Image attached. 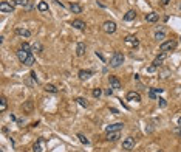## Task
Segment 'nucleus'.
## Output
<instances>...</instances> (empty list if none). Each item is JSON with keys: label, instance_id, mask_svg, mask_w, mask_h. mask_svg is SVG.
I'll list each match as a JSON object with an SVG mask.
<instances>
[{"label": "nucleus", "instance_id": "f257e3e1", "mask_svg": "<svg viewBox=\"0 0 181 152\" xmlns=\"http://www.w3.org/2000/svg\"><path fill=\"white\" fill-rule=\"evenodd\" d=\"M124 54L122 53H119V51H115L113 54H111V58H110V67H113V68H118V67H121L122 64H124Z\"/></svg>", "mask_w": 181, "mask_h": 152}, {"label": "nucleus", "instance_id": "f03ea898", "mask_svg": "<svg viewBox=\"0 0 181 152\" xmlns=\"http://www.w3.org/2000/svg\"><path fill=\"white\" fill-rule=\"evenodd\" d=\"M102 31L107 33V34H113L116 31V24H115L113 20H107L102 24Z\"/></svg>", "mask_w": 181, "mask_h": 152}, {"label": "nucleus", "instance_id": "7ed1b4c3", "mask_svg": "<svg viewBox=\"0 0 181 152\" xmlns=\"http://www.w3.org/2000/svg\"><path fill=\"white\" fill-rule=\"evenodd\" d=\"M176 48V42L175 40H166V42H163L160 45V50L163 53H167V51H172Z\"/></svg>", "mask_w": 181, "mask_h": 152}, {"label": "nucleus", "instance_id": "20e7f679", "mask_svg": "<svg viewBox=\"0 0 181 152\" xmlns=\"http://www.w3.org/2000/svg\"><path fill=\"white\" fill-rule=\"evenodd\" d=\"M0 13L2 14H11L14 13V5L9 2H2L0 3Z\"/></svg>", "mask_w": 181, "mask_h": 152}, {"label": "nucleus", "instance_id": "39448f33", "mask_svg": "<svg viewBox=\"0 0 181 152\" xmlns=\"http://www.w3.org/2000/svg\"><path fill=\"white\" fill-rule=\"evenodd\" d=\"M122 147H124L125 151H132L135 147V138H132V137H127V138L122 141Z\"/></svg>", "mask_w": 181, "mask_h": 152}, {"label": "nucleus", "instance_id": "423d86ee", "mask_svg": "<svg viewBox=\"0 0 181 152\" xmlns=\"http://www.w3.org/2000/svg\"><path fill=\"white\" fill-rule=\"evenodd\" d=\"M109 82H110V87L113 90H119V89H121V81H119L116 76H109Z\"/></svg>", "mask_w": 181, "mask_h": 152}, {"label": "nucleus", "instance_id": "0eeeda50", "mask_svg": "<svg viewBox=\"0 0 181 152\" xmlns=\"http://www.w3.org/2000/svg\"><path fill=\"white\" fill-rule=\"evenodd\" d=\"M124 42L129 45V47H138V45H139V40H138V37L136 36H127L125 39H124Z\"/></svg>", "mask_w": 181, "mask_h": 152}, {"label": "nucleus", "instance_id": "6e6552de", "mask_svg": "<svg viewBox=\"0 0 181 152\" xmlns=\"http://www.w3.org/2000/svg\"><path fill=\"white\" fill-rule=\"evenodd\" d=\"M29 54H31V53H28V51H23V50H22V48H20V50L17 51V59L20 61V64H25V62H26V59L29 58Z\"/></svg>", "mask_w": 181, "mask_h": 152}, {"label": "nucleus", "instance_id": "1a4fd4ad", "mask_svg": "<svg viewBox=\"0 0 181 152\" xmlns=\"http://www.w3.org/2000/svg\"><path fill=\"white\" fill-rule=\"evenodd\" d=\"M122 127H124V123H115V124H110V126H107L105 130H107V132H119Z\"/></svg>", "mask_w": 181, "mask_h": 152}, {"label": "nucleus", "instance_id": "9d476101", "mask_svg": "<svg viewBox=\"0 0 181 152\" xmlns=\"http://www.w3.org/2000/svg\"><path fill=\"white\" fill-rule=\"evenodd\" d=\"M71 26H74L76 30H80V31H84V30L87 28L85 22H82L80 19H76V20H73V22H71Z\"/></svg>", "mask_w": 181, "mask_h": 152}, {"label": "nucleus", "instance_id": "9b49d317", "mask_svg": "<svg viewBox=\"0 0 181 152\" xmlns=\"http://www.w3.org/2000/svg\"><path fill=\"white\" fill-rule=\"evenodd\" d=\"M166 58H167V54H166V53L158 54L156 58H155V61H153V65H155V67H161V65H163V62L166 61Z\"/></svg>", "mask_w": 181, "mask_h": 152}, {"label": "nucleus", "instance_id": "f8f14e48", "mask_svg": "<svg viewBox=\"0 0 181 152\" xmlns=\"http://www.w3.org/2000/svg\"><path fill=\"white\" fill-rule=\"evenodd\" d=\"M127 101L139 102V101H141V95L138 93V92H129V93H127Z\"/></svg>", "mask_w": 181, "mask_h": 152}, {"label": "nucleus", "instance_id": "ddd939ff", "mask_svg": "<svg viewBox=\"0 0 181 152\" xmlns=\"http://www.w3.org/2000/svg\"><path fill=\"white\" fill-rule=\"evenodd\" d=\"M85 50H87V47H85V44L84 42H79L78 45H76V56H84L85 54Z\"/></svg>", "mask_w": 181, "mask_h": 152}, {"label": "nucleus", "instance_id": "4468645a", "mask_svg": "<svg viewBox=\"0 0 181 152\" xmlns=\"http://www.w3.org/2000/svg\"><path fill=\"white\" fill-rule=\"evenodd\" d=\"M135 19H136V11L135 9H129L124 14V20L125 22H132V20H135Z\"/></svg>", "mask_w": 181, "mask_h": 152}, {"label": "nucleus", "instance_id": "2eb2a0df", "mask_svg": "<svg viewBox=\"0 0 181 152\" xmlns=\"http://www.w3.org/2000/svg\"><path fill=\"white\" fill-rule=\"evenodd\" d=\"M16 34H19V36H22V37H29V36H31V31L26 30V28H20V26H17V28H16Z\"/></svg>", "mask_w": 181, "mask_h": 152}, {"label": "nucleus", "instance_id": "dca6fc26", "mask_svg": "<svg viewBox=\"0 0 181 152\" xmlns=\"http://www.w3.org/2000/svg\"><path fill=\"white\" fill-rule=\"evenodd\" d=\"M91 76H93V71H91V70H80L79 71V78L82 79V81H85V79L91 78Z\"/></svg>", "mask_w": 181, "mask_h": 152}, {"label": "nucleus", "instance_id": "f3484780", "mask_svg": "<svg viewBox=\"0 0 181 152\" xmlns=\"http://www.w3.org/2000/svg\"><path fill=\"white\" fill-rule=\"evenodd\" d=\"M158 19H160V16H158L156 13H149V14H145V20L150 22V24H155V22H158Z\"/></svg>", "mask_w": 181, "mask_h": 152}, {"label": "nucleus", "instance_id": "a211bd4d", "mask_svg": "<svg viewBox=\"0 0 181 152\" xmlns=\"http://www.w3.org/2000/svg\"><path fill=\"white\" fill-rule=\"evenodd\" d=\"M119 137H121L119 132H107V140L109 141H118Z\"/></svg>", "mask_w": 181, "mask_h": 152}, {"label": "nucleus", "instance_id": "6ab92c4d", "mask_svg": "<svg viewBox=\"0 0 181 152\" xmlns=\"http://www.w3.org/2000/svg\"><path fill=\"white\" fill-rule=\"evenodd\" d=\"M70 9H71V13H74V14L82 13V6H80L79 3H70Z\"/></svg>", "mask_w": 181, "mask_h": 152}, {"label": "nucleus", "instance_id": "aec40b11", "mask_svg": "<svg viewBox=\"0 0 181 152\" xmlns=\"http://www.w3.org/2000/svg\"><path fill=\"white\" fill-rule=\"evenodd\" d=\"M11 3H13L14 6H16V5H19V6H22V8L25 9V8H26V5L29 3V0H13Z\"/></svg>", "mask_w": 181, "mask_h": 152}, {"label": "nucleus", "instance_id": "412c9836", "mask_svg": "<svg viewBox=\"0 0 181 152\" xmlns=\"http://www.w3.org/2000/svg\"><path fill=\"white\" fill-rule=\"evenodd\" d=\"M31 48H33V51H36V53H42V51H44V45H42L40 42H34L31 45Z\"/></svg>", "mask_w": 181, "mask_h": 152}, {"label": "nucleus", "instance_id": "4be33fe9", "mask_svg": "<svg viewBox=\"0 0 181 152\" xmlns=\"http://www.w3.org/2000/svg\"><path fill=\"white\" fill-rule=\"evenodd\" d=\"M6 107H8V102H6V98L2 96L0 98V112H6Z\"/></svg>", "mask_w": 181, "mask_h": 152}, {"label": "nucleus", "instance_id": "5701e85b", "mask_svg": "<svg viewBox=\"0 0 181 152\" xmlns=\"http://www.w3.org/2000/svg\"><path fill=\"white\" fill-rule=\"evenodd\" d=\"M37 9H39L40 13H45V11H48V3H47V2H39V3H37Z\"/></svg>", "mask_w": 181, "mask_h": 152}, {"label": "nucleus", "instance_id": "b1692460", "mask_svg": "<svg viewBox=\"0 0 181 152\" xmlns=\"http://www.w3.org/2000/svg\"><path fill=\"white\" fill-rule=\"evenodd\" d=\"M33 152H44V149H42V140H37V143H34Z\"/></svg>", "mask_w": 181, "mask_h": 152}, {"label": "nucleus", "instance_id": "393cba45", "mask_svg": "<svg viewBox=\"0 0 181 152\" xmlns=\"http://www.w3.org/2000/svg\"><path fill=\"white\" fill-rule=\"evenodd\" d=\"M76 102H78L80 107H85V109L88 107V102H87L85 98H80V96H79V98H76Z\"/></svg>", "mask_w": 181, "mask_h": 152}, {"label": "nucleus", "instance_id": "a878e982", "mask_svg": "<svg viewBox=\"0 0 181 152\" xmlns=\"http://www.w3.org/2000/svg\"><path fill=\"white\" fill-rule=\"evenodd\" d=\"M45 92H48V93H57V89L53 84H47V85H45Z\"/></svg>", "mask_w": 181, "mask_h": 152}, {"label": "nucleus", "instance_id": "bb28decb", "mask_svg": "<svg viewBox=\"0 0 181 152\" xmlns=\"http://www.w3.org/2000/svg\"><path fill=\"white\" fill-rule=\"evenodd\" d=\"M23 110H26V112H31L33 110V100H28L23 104Z\"/></svg>", "mask_w": 181, "mask_h": 152}, {"label": "nucleus", "instance_id": "cd10ccee", "mask_svg": "<svg viewBox=\"0 0 181 152\" xmlns=\"http://www.w3.org/2000/svg\"><path fill=\"white\" fill-rule=\"evenodd\" d=\"M78 138H79V141L82 144H90V140H88L84 134H78Z\"/></svg>", "mask_w": 181, "mask_h": 152}, {"label": "nucleus", "instance_id": "c85d7f7f", "mask_svg": "<svg viewBox=\"0 0 181 152\" xmlns=\"http://www.w3.org/2000/svg\"><path fill=\"white\" fill-rule=\"evenodd\" d=\"M155 39H156V40H163V39H166V33H164V31H156V33H155Z\"/></svg>", "mask_w": 181, "mask_h": 152}, {"label": "nucleus", "instance_id": "c756f323", "mask_svg": "<svg viewBox=\"0 0 181 152\" xmlns=\"http://www.w3.org/2000/svg\"><path fill=\"white\" fill-rule=\"evenodd\" d=\"M172 134L175 135V137H178V138H181V126L173 127V129H172Z\"/></svg>", "mask_w": 181, "mask_h": 152}, {"label": "nucleus", "instance_id": "7c9ffc66", "mask_svg": "<svg viewBox=\"0 0 181 152\" xmlns=\"http://www.w3.org/2000/svg\"><path fill=\"white\" fill-rule=\"evenodd\" d=\"M22 50H23V51H28V53H31L33 51V48H31V45H29V44H26V42H22Z\"/></svg>", "mask_w": 181, "mask_h": 152}, {"label": "nucleus", "instance_id": "2f4dec72", "mask_svg": "<svg viewBox=\"0 0 181 152\" xmlns=\"http://www.w3.org/2000/svg\"><path fill=\"white\" fill-rule=\"evenodd\" d=\"M33 64H34V56H33V53H31V54H29V58L26 59V62L23 64V65H26V67H31Z\"/></svg>", "mask_w": 181, "mask_h": 152}, {"label": "nucleus", "instance_id": "473e14b6", "mask_svg": "<svg viewBox=\"0 0 181 152\" xmlns=\"http://www.w3.org/2000/svg\"><path fill=\"white\" fill-rule=\"evenodd\" d=\"M156 95H158V93H156L155 89H150V90H149V98H150V100H156Z\"/></svg>", "mask_w": 181, "mask_h": 152}, {"label": "nucleus", "instance_id": "72a5a7b5", "mask_svg": "<svg viewBox=\"0 0 181 152\" xmlns=\"http://www.w3.org/2000/svg\"><path fill=\"white\" fill-rule=\"evenodd\" d=\"M158 104H160V107H161V109H164L166 106H167V101H166L164 98H158Z\"/></svg>", "mask_w": 181, "mask_h": 152}, {"label": "nucleus", "instance_id": "f704fd0d", "mask_svg": "<svg viewBox=\"0 0 181 152\" xmlns=\"http://www.w3.org/2000/svg\"><path fill=\"white\" fill-rule=\"evenodd\" d=\"M102 95V90L101 89H98V87H96V89H93V96L95 98H99Z\"/></svg>", "mask_w": 181, "mask_h": 152}, {"label": "nucleus", "instance_id": "c9c22d12", "mask_svg": "<svg viewBox=\"0 0 181 152\" xmlns=\"http://www.w3.org/2000/svg\"><path fill=\"white\" fill-rule=\"evenodd\" d=\"M33 8H34V3H33V2H29V3H28V5H26V8H25V11H31Z\"/></svg>", "mask_w": 181, "mask_h": 152}, {"label": "nucleus", "instance_id": "e433bc0d", "mask_svg": "<svg viewBox=\"0 0 181 152\" xmlns=\"http://www.w3.org/2000/svg\"><path fill=\"white\" fill-rule=\"evenodd\" d=\"M156 68H158V67H155V65H153V64H152V65H150V67H147V71H149V73H153V71H155Z\"/></svg>", "mask_w": 181, "mask_h": 152}, {"label": "nucleus", "instance_id": "4c0bfd02", "mask_svg": "<svg viewBox=\"0 0 181 152\" xmlns=\"http://www.w3.org/2000/svg\"><path fill=\"white\" fill-rule=\"evenodd\" d=\"M96 56H98V58L101 59V61H105V58L102 56V53H101V51H96Z\"/></svg>", "mask_w": 181, "mask_h": 152}, {"label": "nucleus", "instance_id": "58836bf2", "mask_svg": "<svg viewBox=\"0 0 181 152\" xmlns=\"http://www.w3.org/2000/svg\"><path fill=\"white\" fill-rule=\"evenodd\" d=\"M170 2H172V0H161V5H163V6H167Z\"/></svg>", "mask_w": 181, "mask_h": 152}, {"label": "nucleus", "instance_id": "ea45409f", "mask_svg": "<svg viewBox=\"0 0 181 152\" xmlns=\"http://www.w3.org/2000/svg\"><path fill=\"white\" fill-rule=\"evenodd\" d=\"M105 95H109V96H110V95H113V89H111V87H110V89H107L105 90Z\"/></svg>", "mask_w": 181, "mask_h": 152}, {"label": "nucleus", "instance_id": "a19ab883", "mask_svg": "<svg viewBox=\"0 0 181 152\" xmlns=\"http://www.w3.org/2000/svg\"><path fill=\"white\" fill-rule=\"evenodd\" d=\"M110 112H111V113H115V115H119L118 109H115V107H111V109H110Z\"/></svg>", "mask_w": 181, "mask_h": 152}, {"label": "nucleus", "instance_id": "79ce46f5", "mask_svg": "<svg viewBox=\"0 0 181 152\" xmlns=\"http://www.w3.org/2000/svg\"><path fill=\"white\" fill-rule=\"evenodd\" d=\"M9 120H11V121H16V115H13V113H11V115H9Z\"/></svg>", "mask_w": 181, "mask_h": 152}, {"label": "nucleus", "instance_id": "37998d69", "mask_svg": "<svg viewBox=\"0 0 181 152\" xmlns=\"http://www.w3.org/2000/svg\"><path fill=\"white\" fill-rule=\"evenodd\" d=\"M178 126H181V116L178 118Z\"/></svg>", "mask_w": 181, "mask_h": 152}, {"label": "nucleus", "instance_id": "c03bdc74", "mask_svg": "<svg viewBox=\"0 0 181 152\" xmlns=\"http://www.w3.org/2000/svg\"><path fill=\"white\" fill-rule=\"evenodd\" d=\"M158 152H163V151H158Z\"/></svg>", "mask_w": 181, "mask_h": 152}, {"label": "nucleus", "instance_id": "a18cd8bd", "mask_svg": "<svg viewBox=\"0 0 181 152\" xmlns=\"http://www.w3.org/2000/svg\"><path fill=\"white\" fill-rule=\"evenodd\" d=\"M180 9H181V5H180Z\"/></svg>", "mask_w": 181, "mask_h": 152}, {"label": "nucleus", "instance_id": "49530a36", "mask_svg": "<svg viewBox=\"0 0 181 152\" xmlns=\"http://www.w3.org/2000/svg\"><path fill=\"white\" fill-rule=\"evenodd\" d=\"M180 40H181V37H180Z\"/></svg>", "mask_w": 181, "mask_h": 152}]
</instances>
